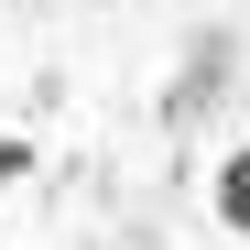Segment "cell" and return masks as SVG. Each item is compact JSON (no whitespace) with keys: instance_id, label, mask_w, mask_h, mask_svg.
Returning a JSON list of instances; mask_svg holds the SVG:
<instances>
[{"instance_id":"1","label":"cell","mask_w":250,"mask_h":250,"mask_svg":"<svg viewBox=\"0 0 250 250\" xmlns=\"http://www.w3.org/2000/svg\"><path fill=\"white\" fill-rule=\"evenodd\" d=\"M229 76H239V44H229V33H196V44H185V76L163 87V120H174V131H196V120L218 109Z\"/></svg>"},{"instance_id":"3","label":"cell","mask_w":250,"mask_h":250,"mask_svg":"<svg viewBox=\"0 0 250 250\" xmlns=\"http://www.w3.org/2000/svg\"><path fill=\"white\" fill-rule=\"evenodd\" d=\"M33 163H44V152H33V142H22V131H11V142H0V196H11V185H22V174H33Z\"/></svg>"},{"instance_id":"2","label":"cell","mask_w":250,"mask_h":250,"mask_svg":"<svg viewBox=\"0 0 250 250\" xmlns=\"http://www.w3.org/2000/svg\"><path fill=\"white\" fill-rule=\"evenodd\" d=\"M218 229H229V239H250V142H229V152H218Z\"/></svg>"},{"instance_id":"4","label":"cell","mask_w":250,"mask_h":250,"mask_svg":"<svg viewBox=\"0 0 250 250\" xmlns=\"http://www.w3.org/2000/svg\"><path fill=\"white\" fill-rule=\"evenodd\" d=\"M239 250H250V239H239Z\"/></svg>"}]
</instances>
